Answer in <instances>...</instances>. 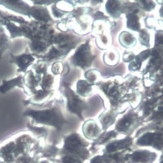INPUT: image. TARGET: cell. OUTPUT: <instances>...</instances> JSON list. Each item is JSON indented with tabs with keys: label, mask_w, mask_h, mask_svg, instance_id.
Here are the masks:
<instances>
[{
	"label": "cell",
	"mask_w": 163,
	"mask_h": 163,
	"mask_svg": "<svg viewBox=\"0 0 163 163\" xmlns=\"http://www.w3.org/2000/svg\"><path fill=\"white\" fill-rule=\"evenodd\" d=\"M155 156L151 152L144 151H136L132 155V160L134 162L147 163L152 161L154 159Z\"/></svg>",
	"instance_id": "cell-11"
},
{
	"label": "cell",
	"mask_w": 163,
	"mask_h": 163,
	"mask_svg": "<svg viewBox=\"0 0 163 163\" xmlns=\"http://www.w3.org/2000/svg\"><path fill=\"white\" fill-rule=\"evenodd\" d=\"M131 143V140L130 138H126L123 140L114 141L107 145L106 147V151L109 153H113L118 150L128 147Z\"/></svg>",
	"instance_id": "cell-10"
},
{
	"label": "cell",
	"mask_w": 163,
	"mask_h": 163,
	"mask_svg": "<svg viewBox=\"0 0 163 163\" xmlns=\"http://www.w3.org/2000/svg\"><path fill=\"white\" fill-rule=\"evenodd\" d=\"M11 38L4 27L0 32V60L7 50L11 49L12 42Z\"/></svg>",
	"instance_id": "cell-9"
},
{
	"label": "cell",
	"mask_w": 163,
	"mask_h": 163,
	"mask_svg": "<svg viewBox=\"0 0 163 163\" xmlns=\"http://www.w3.org/2000/svg\"><path fill=\"white\" fill-rule=\"evenodd\" d=\"M0 32H1V31H0Z\"/></svg>",
	"instance_id": "cell-22"
},
{
	"label": "cell",
	"mask_w": 163,
	"mask_h": 163,
	"mask_svg": "<svg viewBox=\"0 0 163 163\" xmlns=\"http://www.w3.org/2000/svg\"><path fill=\"white\" fill-rule=\"evenodd\" d=\"M68 105L71 112L82 118V113L84 109V104L78 97L73 94H71L70 96H68Z\"/></svg>",
	"instance_id": "cell-8"
},
{
	"label": "cell",
	"mask_w": 163,
	"mask_h": 163,
	"mask_svg": "<svg viewBox=\"0 0 163 163\" xmlns=\"http://www.w3.org/2000/svg\"><path fill=\"white\" fill-rule=\"evenodd\" d=\"M129 26L134 30H137L139 27L137 17L135 15H131L129 16Z\"/></svg>",
	"instance_id": "cell-15"
},
{
	"label": "cell",
	"mask_w": 163,
	"mask_h": 163,
	"mask_svg": "<svg viewBox=\"0 0 163 163\" xmlns=\"http://www.w3.org/2000/svg\"><path fill=\"white\" fill-rule=\"evenodd\" d=\"M116 117L113 112H106L101 115L99 118L100 122L102 125V128L107 129L112 126L115 121Z\"/></svg>",
	"instance_id": "cell-13"
},
{
	"label": "cell",
	"mask_w": 163,
	"mask_h": 163,
	"mask_svg": "<svg viewBox=\"0 0 163 163\" xmlns=\"http://www.w3.org/2000/svg\"><path fill=\"white\" fill-rule=\"evenodd\" d=\"M1 20V19H0ZM4 28V26L3 25H0V31L2 30Z\"/></svg>",
	"instance_id": "cell-20"
},
{
	"label": "cell",
	"mask_w": 163,
	"mask_h": 163,
	"mask_svg": "<svg viewBox=\"0 0 163 163\" xmlns=\"http://www.w3.org/2000/svg\"><path fill=\"white\" fill-rule=\"evenodd\" d=\"M10 63L16 65L18 73H25L28 70V68L33 64L35 58L34 55L28 52H23L19 55L10 54Z\"/></svg>",
	"instance_id": "cell-3"
},
{
	"label": "cell",
	"mask_w": 163,
	"mask_h": 163,
	"mask_svg": "<svg viewBox=\"0 0 163 163\" xmlns=\"http://www.w3.org/2000/svg\"><path fill=\"white\" fill-rule=\"evenodd\" d=\"M149 54H150V52L149 51L143 52L142 53V54H141V55H140V56L141 57L140 59H143V60L144 59H146L147 56H148Z\"/></svg>",
	"instance_id": "cell-18"
},
{
	"label": "cell",
	"mask_w": 163,
	"mask_h": 163,
	"mask_svg": "<svg viewBox=\"0 0 163 163\" xmlns=\"http://www.w3.org/2000/svg\"><path fill=\"white\" fill-rule=\"evenodd\" d=\"M28 113L38 122L55 127L58 129H61L65 121L59 113L52 110L30 111Z\"/></svg>",
	"instance_id": "cell-1"
},
{
	"label": "cell",
	"mask_w": 163,
	"mask_h": 163,
	"mask_svg": "<svg viewBox=\"0 0 163 163\" xmlns=\"http://www.w3.org/2000/svg\"><path fill=\"white\" fill-rule=\"evenodd\" d=\"M0 6L12 11L20 16L30 18L31 6L24 1H0Z\"/></svg>",
	"instance_id": "cell-4"
},
{
	"label": "cell",
	"mask_w": 163,
	"mask_h": 163,
	"mask_svg": "<svg viewBox=\"0 0 163 163\" xmlns=\"http://www.w3.org/2000/svg\"><path fill=\"white\" fill-rule=\"evenodd\" d=\"M16 88L22 89L26 94L28 93L24 85L23 74H19L11 79H3L1 84L0 85V93L5 94Z\"/></svg>",
	"instance_id": "cell-5"
},
{
	"label": "cell",
	"mask_w": 163,
	"mask_h": 163,
	"mask_svg": "<svg viewBox=\"0 0 163 163\" xmlns=\"http://www.w3.org/2000/svg\"><path fill=\"white\" fill-rule=\"evenodd\" d=\"M86 142L77 134H73L65 140L64 148L68 152L78 155L83 159H86L89 152L87 150Z\"/></svg>",
	"instance_id": "cell-2"
},
{
	"label": "cell",
	"mask_w": 163,
	"mask_h": 163,
	"mask_svg": "<svg viewBox=\"0 0 163 163\" xmlns=\"http://www.w3.org/2000/svg\"><path fill=\"white\" fill-rule=\"evenodd\" d=\"M83 133L87 138L94 140L98 138L100 129L96 122L89 120L85 122L82 127Z\"/></svg>",
	"instance_id": "cell-6"
},
{
	"label": "cell",
	"mask_w": 163,
	"mask_h": 163,
	"mask_svg": "<svg viewBox=\"0 0 163 163\" xmlns=\"http://www.w3.org/2000/svg\"><path fill=\"white\" fill-rule=\"evenodd\" d=\"M163 163V162H162V163Z\"/></svg>",
	"instance_id": "cell-21"
},
{
	"label": "cell",
	"mask_w": 163,
	"mask_h": 163,
	"mask_svg": "<svg viewBox=\"0 0 163 163\" xmlns=\"http://www.w3.org/2000/svg\"><path fill=\"white\" fill-rule=\"evenodd\" d=\"M90 163H107L103 156H97L92 158Z\"/></svg>",
	"instance_id": "cell-17"
},
{
	"label": "cell",
	"mask_w": 163,
	"mask_h": 163,
	"mask_svg": "<svg viewBox=\"0 0 163 163\" xmlns=\"http://www.w3.org/2000/svg\"><path fill=\"white\" fill-rule=\"evenodd\" d=\"M162 137L161 134L147 133L138 140L137 144L140 145L154 144L156 147H160L162 144Z\"/></svg>",
	"instance_id": "cell-7"
},
{
	"label": "cell",
	"mask_w": 163,
	"mask_h": 163,
	"mask_svg": "<svg viewBox=\"0 0 163 163\" xmlns=\"http://www.w3.org/2000/svg\"><path fill=\"white\" fill-rule=\"evenodd\" d=\"M134 117L132 115H127L117 122L116 129L120 132H126L130 128L134 121Z\"/></svg>",
	"instance_id": "cell-12"
},
{
	"label": "cell",
	"mask_w": 163,
	"mask_h": 163,
	"mask_svg": "<svg viewBox=\"0 0 163 163\" xmlns=\"http://www.w3.org/2000/svg\"><path fill=\"white\" fill-rule=\"evenodd\" d=\"M157 40L160 44H163V35H160L159 37L157 38Z\"/></svg>",
	"instance_id": "cell-19"
},
{
	"label": "cell",
	"mask_w": 163,
	"mask_h": 163,
	"mask_svg": "<svg viewBox=\"0 0 163 163\" xmlns=\"http://www.w3.org/2000/svg\"><path fill=\"white\" fill-rule=\"evenodd\" d=\"M63 163H82V161L74 156L66 155L62 158Z\"/></svg>",
	"instance_id": "cell-16"
},
{
	"label": "cell",
	"mask_w": 163,
	"mask_h": 163,
	"mask_svg": "<svg viewBox=\"0 0 163 163\" xmlns=\"http://www.w3.org/2000/svg\"><path fill=\"white\" fill-rule=\"evenodd\" d=\"M116 134L113 131H108L103 133L102 135L99 136V138H97L96 143L99 144L105 143L109 139L116 137Z\"/></svg>",
	"instance_id": "cell-14"
}]
</instances>
